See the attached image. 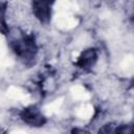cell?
I'll return each instance as SVG.
<instances>
[{"mask_svg":"<svg viewBox=\"0 0 134 134\" xmlns=\"http://www.w3.org/2000/svg\"><path fill=\"white\" fill-rule=\"evenodd\" d=\"M19 117L25 125L34 128H40L47 121L41 109L35 105L26 106L21 109V111L19 112Z\"/></svg>","mask_w":134,"mask_h":134,"instance_id":"1","label":"cell"},{"mask_svg":"<svg viewBox=\"0 0 134 134\" xmlns=\"http://www.w3.org/2000/svg\"><path fill=\"white\" fill-rule=\"evenodd\" d=\"M31 12L35 18L43 24H48L52 16V2L36 0L31 2Z\"/></svg>","mask_w":134,"mask_h":134,"instance_id":"2","label":"cell"},{"mask_svg":"<svg viewBox=\"0 0 134 134\" xmlns=\"http://www.w3.org/2000/svg\"><path fill=\"white\" fill-rule=\"evenodd\" d=\"M97 61H98L97 50L93 47H88L80 53L75 62V65L77 68L84 71H90L92 68H94Z\"/></svg>","mask_w":134,"mask_h":134,"instance_id":"3","label":"cell"},{"mask_svg":"<svg viewBox=\"0 0 134 134\" xmlns=\"http://www.w3.org/2000/svg\"><path fill=\"white\" fill-rule=\"evenodd\" d=\"M116 127L117 124L115 122H106L99 126L97 130V134H116Z\"/></svg>","mask_w":134,"mask_h":134,"instance_id":"4","label":"cell"},{"mask_svg":"<svg viewBox=\"0 0 134 134\" xmlns=\"http://www.w3.org/2000/svg\"><path fill=\"white\" fill-rule=\"evenodd\" d=\"M116 134H134L133 124H120L116 127Z\"/></svg>","mask_w":134,"mask_h":134,"instance_id":"5","label":"cell"},{"mask_svg":"<svg viewBox=\"0 0 134 134\" xmlns=\"http://www.w3.org/2000/svg\"><path fill=\"white\" fill-rule=\"evenodd\" d=\"M70 134H90L87 130L83 129V128H79V127H75L73 128L71 131H70Z\"/></svg>","mask_w":134,"mask_h":134,"instance_id":"6","label":"cell"}]
</instances>
